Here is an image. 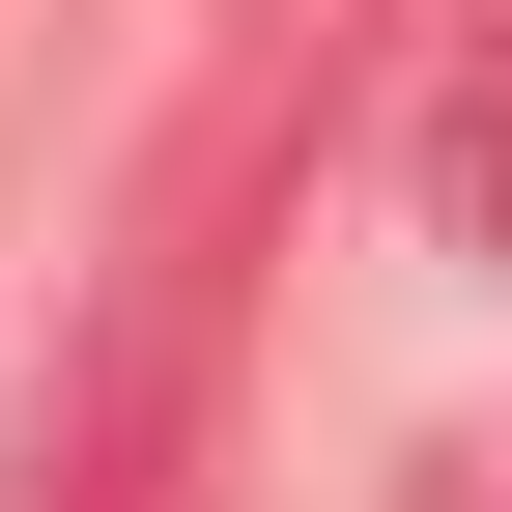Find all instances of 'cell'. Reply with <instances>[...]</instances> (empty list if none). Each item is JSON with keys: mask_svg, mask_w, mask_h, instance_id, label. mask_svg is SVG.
Wrapping results in <instances>:
<instances>
[{"mask_svg": "<svg viewBox=\"0 0 512 512\" xmlns=\"http://www.w3.org/2000/svg\"><path fill=\"white\" fill-rule=\"evenodd\" d=\"M456 200H484V228H512V86H484V114H456Z\"/></svg>", "mask_w": 512, "mask_h": 512, "instance_id": "1", "label": "cell"}]
</instances>
